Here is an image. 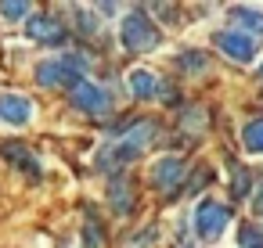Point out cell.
Returning <instances> with one entry per match:
<instances>
[{
	"instance_id": "2e32d148",
	"label": "cell",
	"mask_w": 263,
	"mask_h": 248,
	"mask_svg": "<svg viewBox=\"0 0 263 248\" xmlns=\"http://www.w3.org/2000/svg\"><path fill=\"white\" fill-rule=\"evenodd\" d=\"M76 26H80L83 33H94V29L101 26V18H94L90 11H83V8H76Z\"/></svg>"
},
{
	"instance_id": "ffe728a7",
	"label": "cell",
	"mask_w": 263,
	"mask_h": 248,
	"mask_svg": "<svg viewBox=\"0 0 263 248\" xmlns=\"http://www.w3.org/2000/svg\"><path fill=\"white\" fill-rule=\"evenodd\" d=\"M256 209H259V212H263V194H259V198H256Z\"/></svg>"
},
{
	"instance_id": "7a4b0ae2",
	"label": "cell",
	"mask_w": 263,
	"mask_h": 248,
	"mask_svg": "<svg viewBox=\"0 0 263 248\" xmlns=\"http://www.w3.org/2000/svg\"><path fill=\"white\" fill-rule=\"evenodd\" d=\"M36 79L44 83V87H76L80 83V58H69V54H62V58H51V61H40V69H36Z\"/></svg>"
},
{
	"instance_id": "ac0fdd59",
	"label": "cell",
	"mask_w": 263,
	"mask_h": 248,
	"mask_svg": "<svg viewBox=\"0 0 263 248\" xmlns=\"http://www.w3.org/2000/svg\"><path fill=\"white\" fill-rule=\"evenodd\" d=\"M234 194H238V198L249 194V173H245V169H234Z\"/></svg>"
},
{
	"instance_id": "ba28073f",
	"label": "cell",
	"mask_w": 263,
	"mask_h": 248,
	"mask_svg": "<svg viewBox=\"0 0 263 248\" xmlns=\"http://www.w3.org/2000/svg\"><path fill=\"white\" fill-rule=\"evenodd\" d=\"M180 176H184V162L180 158H162V162L152 166V183L162 187V191H173Z\"/></svg>"
},
{
	"instance_id": "4fadbf2b",
	"label": "cell",
	"mask_w": 263,
	"mask_h": 248,
	"mask_svg": "<svg viewBox=\"0 0 263 248\" xmlns=\"http://www.w3.org/2000/svg\"><path fill=\"white\" fill-rule=\"evenodd\" d=\"M238 244H241V248H263V230H256L252 223H245V226L238 230Z\"/></svg>"
},
{
	"instance_id": "5b68a950",
	"label": "cell",
	"mask_w": 263,
	"mask_h": 248,
	"mask_svg": "<svg viewBox=\"0 0 263 248\" xmlns=\"http://www.w3.org/2000/svg\"><path fill=\"white\" fill-rule=\"evenodd\" d=\"M29 119H33V101H29L26 94H11V90L0 94V122L26 126Z\"/></svg>"
},
{
	"instance_id": "8992f818",
	"label": "cell",
	"mask_w": 263,
	"mask_h": 248,
	"mask_svg": "<svg viewBox=\"0 0 263 248\" xmlns=\"http://www.w3.org/2000/svg\"><path fill=\"white\" fill-rule=\"evenodd\" d=\"M213 44H216L231 61H252V54H256L252 36L238 33V29H223V33H216V36H213Z\"/></svg>"
},
{
	"instance_id": "5bb4252c",
	"label": "cell",
	"mask_w": 263,
	"mask_h": 248,
	"mask_svg": "<svg viewBox=\"0 0 263 248\" xmlns=\"http://www.w3.org/2000/svg\"><path fill=\"white\" fill-rule=\"evenodd\" d=\"M177 65H180L184 72H202V69H205V58H202V54H180Z\"/></svg>"
},
{
	"instance_id": "6da1fadb",
	"label": "cell",
	"mask_w": 263,
	"mask_h": 248,
	"mask_svg": "<svg viewBox=\"0 0 263 248\" xmlns=\"http://www.w3.org/2000/svg\"><path fill=\"white\" fill-rule=\"evenodd\" d=\"M162 44V33L155 29L152 18H144L141 11H126L123 18V47L126 51H155Z\"/></svg>"
},
{
	"instance_id": "e0dca14e",
	"label": "cell",
	"mask_w": 263,
	"mask_h": 248,
	"mask_svg": "<svg viewBox=\"0 0 263 248\" xmlns=\"http://www.w3.org/2000/svg\"><path fill=\"white\" fill-rule=\"evenodd\" d=\"M234 15H238V26L245 22L249 29H263V15H256V11H249V8H238Z\"/></svg>"
},
{
	"instance_id": "30bf717a",
	"label": "cell",
	"mask_w": 263,
	"mask_h": 248,
	"mask_svg": "<svg viewBox=\"0 0 263 248\" xmlns=\"http://www.w3.org/2000/svg\"><path fill=\"white\" fill-rule=\"evenodd\" d=\"M0 151H4L8 158H15V166H18V169H26L29 176H40V166H36V155H33L29 148H22V144H4V148H0Z\"/></svg>"
},
{
	"instance_id": "277c9868",
	"label": "cell",
	"mask_w": 263,
	"mask_h": 248,
	"mask_svg": "<svg viewBox=\"0 0 263 248\" xmlns=\"http://www.w3.org/2000/svg\"><path fill=\"white\" fill-rule=\"evenodd\" d=\"M72 105H76L80 112H87V115H108V108H112L108 94H105L98 83H90V79H80V83L72 87Z\"/></svg>"
},
{
	"instance_id": "9a60e30c",
	"label": "cell",
	"mask_w": 263,
	"mask_h": 248,
	"mask_svg": "<svg viewBox=\"0 0 263 248\" xmlns=\"http://www.w3.org/2000/svg\"><path fill=\"white\" fill-rule=\"evenodd\" d=\"M0 15H4L8 22H18L29 15V4H0Z\"/></svg>"
},
{
	"instance_id": "52a82bcc",
	"label": "cell",
	"mask_w": 263,
	"mask_h": 248,
	"mask_svg": "<svg viewBox=\"0 0 263 248\" xmlns=\"http://www.w3.org/2000/svg\"><path fill=\"white\" fill-rule=\"evenodd\" d=\"M26 36H29V40H36V44L58 47V44H65V26H62L58 18H51V15H36V18H29Z\"/></svg>"
},
{
	"instance_id": "9c48e42d",
	"label": "cell",
	"mask_w": 263,
	"mask_h": 248,
	"mask_svg": "<svg viewBox=\"0 0 263 248\" xmlns=\"http://www.w3.org/2000/svg\"><path fill=\"white\" fill-rule=\"evenodd\" d=\"M130 90H134V97H141V101H152V97L166 94V87H162V83L155 79V72H148V69L130 72Z\"/></svg>"
},
{
	"instance_id": "d6986e66",
	"label": "cell",
	"mask_w": 263,
	"mask_h": 248,
	"mask_svg": "<svg viewBox=\"0 0 263 248\" xmlns=\"http://www.w3.org/2000/svg\"><path fill=\"white\" fill-rule=\"evenodd\" d=\"M83 241H87V248H101V244H105V237H101V230H94V223H87Z\"/></svg>"
},
{
	"instance_id": "7c38bea8",
	"label": "cell",
	"mask_w": 263,
	"mask_h": 248,
	"mask_svg": "<svg viewBox=\"0 0 263 248\" xmlns=\"http://www.w3.org/2000/svg\"><path fill=\"white\" fill-rule=\"evenodd\" d=\"M112 205H116V212H130V209H134L130 183H126V187H123V183H112Z\"/></svg>"
},
{
	"instance_id": "8fae6325",
	"label": "cell",
	"mask_w": 263,
	"mask_h": 248,
	"mask_svg": "<svg viewBox=\"0 0 263 248\" xmlns=\"http://www.w3.org/2000/svg\"><path fill=\"white\" fill-rule=\"evenodd\" d=\"M241 144H245L249 151H263V119L245 122V130H241Z\"/></svg>"
},
{
	"instance_id": "3957f363",
	"label": "cell",
	"mask_w": 263,
	"mask_h": 248,
	"mask_svg": "<svg viewBox=\"0 0 263 248\" xmlns=\"http://www.w3.org/2000/svg\"><path fill=\"white\" fill-rule=\"evenodd\" d=\"M227 219H231L227 205H220V201H202L198 212H195V230H198L202 241H216V237L223 234Z\"/></svg>"
}]
</instances>
